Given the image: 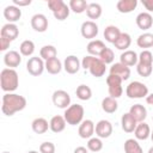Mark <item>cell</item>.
Wrapping results in <instances>:
<instances>
[{
	"mask_svg": "<svg viewBox=\"0 0 153 153\" xmlns=\"http://www.w3.org/2000/svg\"><path fill=\"white\" fill-rule=\"evenodd\" d=\"M73 153H88V149H87V147L79 146V147H76V148L74 149V152H73Z\"/></svg>",
	"mask_w": 153,
	"mask_h": 153,
	"instance_id": "7dc6e473",
	"label": "cell"
},
{
	"mask_svg": "<svg viewBox=\"0 0 153 153\" xmlns=\"http://www.w3.org/2000/svg\"><path fill=\"white\" fill-rule=\"evenodd\" d=\"M135 23H136V25H137L139 29H141V30H148L153 25V17L148 12H141V13H139L136 16Z\"/></svg>",
	"mask_w": 153,
	"mask_h": 153,
	"instance_id": "2e32d148",
	"label": "cell"
},
{
	"mask_svg": "<svg viewBox=\"0 0 153 153\" xmlns=\"http://www.w3.org/2000/svg\"><path fill=\"white\" fill-rule=\"evenodd\" d=\"M94 133L100 139H108L112 134V124H111V122L108 121V120H100L96 124Z\"/></svg>",
	"mask_w": 153,
	"mask_h": 153,
	"instance_id": "7c38bea8",
	"label": "cell"
},
{
	"mask_svg": "<svg viewBox=\"0 0 153 153\" xmlns=\"http://www.w3.org/2000/svg\"><path fill=\"white\" fill-rule=\"evenodd\" d=\"M68 6H69L72 12H74L76 14H80L82 12H86L88 4L85 0H71L68 2Z\"/></svg>",
	"mask_w": 153,
	"mask_h": 153,
	"instance_id": "e575fe53",
	"label": "cell"
},
{
	"mask_svg": "<svg viewBox=\"0 0 153 153\" xmlns=\"http://www.w3.org/2000/svg\"><path fill=\"white\" fill-rule=\"evenodd\" d=\"M26 106V98L17 93H5L2 96L1 111L6 116H13L16 112L24 110Z\"/></svg>",
	"mask_w": 153,
	"mask_h": 153,
	"instance_id": "6da1fadb",
	"label": "cell"
},
{
	"mask_svg": "<svg viewBox=\"0 0 153 153\" xmlns=\"http://www.w3.org/2000/svg\"><path fill=\"white\" fill-rule=\"evenodd\" d=\"M147 153H153V146H152V147L148 149V152H147Z\"/></svg>",
	"mask_w": 153,
	"mask_h": 153,
	"instance_id": "681fc988",
	"label": "cell"
},
{
	"mask_svg": "<svg viewBox=\"0 0 153 153\" xmlns=\"http://www.w3.org/2000/svg\"><path fill=\"white\" fill-rule=\"evenodd\" d=\"M129 114L134 117V120L140 123V122H143L147 117V109L142 105V104H134L130 106L129 109Z\"/></svg>",
	"mask_w": 153,
	"mask_h": 153,
	"instance_id": "7402d4cb",
	"label": "cell"
},
{
	"mask_svg": "<svg viewBox=\"0 0 153 153\" xmlns=\"http://www.w3.org/2000/svg\"><path fill=\"white\" fill-rule=\"evenodd\" d=\"M11 42H12V41H10L8 38L0 36V50H1V51H6V50L10 48Z\"/></svg>",
	"mask_w": 153,
	"mask_h": 153,
	"instance_id": "ee69618b",
	"label": "cell"
},
{
	"mask_svg": "<svg viewBox=\"0 0 153 153\" xmlns=\"http://www.w3.org/2000/svg\"><path fill=\"white\" fill-rule=\"evenodd\" d=\"M124 153H143V151L136 139H127L124 141Z\"/></svg>",
	"mask_w": 153,
	"mask_h": 153,
	"instance_id": "836d02e7",
	"label": "cell"
},
{
	"mask_svg": "<svg viewBox=\"0 0 153 153\" xmlns=\"http://www.w3.org/2000/svg\"><path fill=\"white\" fill-rule=\"evenodd\" d=\"M57 56V50L54 45L51 44H47V45H43L39 50V57L43 59L44 61H48L50 59H54Z\"/></svg>",
	"mask_w": 153,
	"mask_h": 153,
	"instance_id": "d6a6232c",
	"label": "cell"
},
{
	"mask_svg": "<svg viewBox=\"0 0 153 153\" xmlns=\"http://www.w3.org/2000/svg\"><path fill=\"white\" fill-rule=\"evenodd\" d=\"M4 17L8 23H16L22 17V10L14 5H8L4 10Z\"/></svg>",
	"mask_w": 153,
	"mask_h": 153,
	"instance_id": "e0dca14e",
	"label": "cell"
},
{
	"mask_svg": "<svg viewBox=\"0 0 153 153\" xmlns=\"http://www.w3.org/2000/svg\"><path fill=\"white\" fill-rule=\"evenodd\" d=\"M66 124H67V122H66L65 117L61 116V115L53 116L50 118V121H49V128H50V130L53 133H61V131H63L65 128H66Z\"/></svg>",
	"mask_w": 153,
	"mask_h": 153,
	"instance_id": "cb8c5ba5",
	"label": "cell"
},
{
	"mask_svg": "<svg viewBox=\"0 0 153 153\" xmlns=\"http://www.w3.org/2000/svg\"><path fill=\"white\" fill-rule=\"evenodd\" d=\"M80 32H81V36L86 39H93L94 37H97L98 32H99V29H98V25L96 24V22L93 20H86L81 24V27H80Z\"/></svg>",
	"mask_w": 153,
	"mask_h": 153,
	"instance_id": "30bf717a",
	"label": "cell"
},
{
	"mask_svg": "<svg viewBox=\"0 0 153 153\" xmlns=\"http://www.w3.org/2000/svg\"><path fill=\"white\" fill-rule=\"evenodd\" d=\"M102 109L104 112L106 114H114L117 111L118 109V103L115 98L112 97H105L103 100H102Z\"/></svg>",
	"mask_w": 153,
	"mask_h": 153,
	"instance_id": "1f68e13d",
	"label": "cell"
},
{
	"mask_svg": "<svg viewBox=\"0 0 153 153\" xmlns=\"http://www.w3.org/2000/svg\"><path fill=\"white\" fill-rule=\"evenodd\" d=\"M81 68V62L75 55H68L63 61V69L68 74H75Z\"/></svg>",
	"mask_w": 153,
	"mask_h": 153,
	"instance_id": "4fadbf2b",
	"label": "cell"
},
{
	"mask_svg": "<svg viewBox=\"0 0 153 153\" xmlns=\"http://www.w3.org/2000/svg\"><path fill=\"white\" fill-rule=\"evenodd\" d=\"M0 36L6 37L10 41H14L19 36V29H18V26L16 24L7 23V24L2 25V27L0 30Z\"/></svg>",
	"mask_w": 153,
	"mask_h": 153,
	"instance_id": "d6986e66",
	"label": "cell"
},
{
	"mask_svg": "<svg viewBox=\"0 0 153 153\" xmlns=\"http://www.w3.org/2000/svg\"><path fill=\"white\" fill-rule=\"evenodd\" d=\"M48 7L53 12L54 17L57 20H65L68 18L71 8L69 6L63 1V0H49L48 1Z\"/></svg>",
	"mask_w": 153,
	"mask_h": 153,
	"instance_id": "5b68a950",
	"label": "cell"
},
{
	"mask_svg": "<svg viewBox=\"0 0 153 153\" xmlns=\"http://www.w3.org/2000/svg\"><path fill=\"white\" fill-rule=\"evenodd\" d=\"M22 62V54L17 50H10L4 55V63L8 68H16Z\"/></svg>",
	"mask_w": 153,
	"mask_h": 153,
	"instance_id": "9a60e30c",
	"label": "cell"
},
{
	"mask_svg": "<svg viewBox=\"0 0 153 153\" xmlns=\"http://www.w3.org/2000/svg\"><path fill=\"white\" fill-rule=\"evenodd\" d=\"M106 48L105 43L100 39H92L88 42L87 47H86V50L88 53V55H92V56H98L102 54V51Z\"/></svg>",
	"mask_w": 153,
	"mask_h": 153,
	"instance_id": "44dd1931",
	"label": "cell"
},
{
	"mask_svg": "<svg viewBox=\"0 0 153 153\" xmlns=\"http://www.w3.org/2000/svg\"><path fill=\"white\" fill-rule=\"evenodd\" d=\"M152 71H153V67L152 66H147V65H141V63H137L136 65V72L142 78H147L152 74Z\"/></svg>",
	"mask_w": 153,
	"mask_h": 153,
	"instance_id": "b9f144b4",
	"label": "cell"
},
{
	"mask_svg": "<svg viewBox=\"0 0 153 153\" xmlns=\"http://www.w3.org/2000/svg\"><path fill=\"white\" fill-rule=\"evenodd\" d=\"M109 72H110V74H114V75L120 76L122 80H128L129 76H130V68L127 67V66H124L121 62L114 63L110 67V71Z\"/></svg>",
	"mask_w": 153,
	"mask_h": 153,
	"instance_id": "ac0fdd59",
	"label": "cell"
},
{
	"mask_svg": "<svg viewBox=\"0 0 153 153\" xmlns=\"http://www.w3.org/2000/svg\"><path fill=\"white\" fill-rule=\"evenodd\" d=\"M99 59H100L105 65L112 63V61H114V59H115V54H114L112 49H110V48L106 47V48L102 51V54L99 55Z\"/></svg>",
	"mask_w": 153,
	"mask_h": 153,
	"instance_id": "60d3db41",
	"label": "cell"
},
{
	"mask_svg": "<svg viewBox=\"0 0 153 153\" xmlns=\"http://www.w3.org/2000/svg\"><path fill=\"white\" fill-rule=\"evenodd\" d=\"M126 94L130 99H140L148 96V87L141 81H131L126 87Z\"/></svg>",
	"mask_w": 153,
	"mask_h": 153,
	"instance_id": "8992f818",
	"label": "cell"
},
{
	"mask_svg": "<svg viewBox=\"0 0 153 153\" xmlns=\"http://www.w3.org/2000/svg\"><path fill=\"white\" fill-rule=\"evenodd\" d=\"M149 137H151V139H152V141H153V130L151 131V136H149Z\"/></svg>",
	"mask_w": 153,
	"mask_h": 153,
	"instance_id": "816d5d0a",
	"label": "cell"
},
{
	"mask_svg": "<svg viewBox=\"0 0 153 153\" xmlns=\"http://www.w3.org/2000/svg\"><path fill=\"white\" fill-rule=\"evenodd\" d=\"M120 35H121V31H120V29L117 27V26H115V25H108L105 29H104V38H105V41L106 42H109V43H115V41L120 37Z\"/></svg>",
	"mask_w": 153,
	"mask_h": 153,
	"instance_id": "4dcf8cb0",
	"label": "cell"
},
{
	"mask_svg": "<svg viewBox=\"0 0 153 153\" xmlns=\"http://www.w3.org/2000/svg\"><path fill=\"white\" fill-rule=\"evenodd\" d=\"M86 147L91 152H99V151H102V148H103L102 139L98 137V136H96V137L92 136L91 139H88V141L86 143Z\"/></svg>",
	"mask_w": 153,
	"mask_h": 153,
	"instance_id": "f35d334b",
	"label": "cell"
},
{
	"mask_svg": "<svg viewBox=\"0 0 153 153\" xmlns=\"http://www.w3.org/2000/svg\"><path fill=\"white\" fill-rule=\"evenodd\" d=\"M122 79L117 75L109 74L106 76V85H108V92L109 97H112L115 99L120 98L123 93V87H122Z\"/></svg>",
	"mask_w": 153,
	"mask_h": 153,
	"instance_id": "52a82bcc",
	"label": "cell"
},
{
	"mask_svg": "<svg viewBox=\"0 0 153 153\" xmlns=\"http://www.w3.org/2000/svg\"><path fill=\"white\" fill-rule=\"evenodd\" d=\"M96 126L91 120H84L78 128V134L81 139H91L94 134Z\"/></svg>",
	"mask_w": 153,
	"mask_h": 153,
	"instance_id": "5bb4252c",
	"label": "cell"
},
{
	"mask_svg": "<svg viewBox=\"0 0 153 153\" xmlns=\"http://www.w3.org/2000/svg\"><path fill=\"white\" fill-rule=\"evenodd\" d=\"M2 153H10V152H2Z\"/></svg>",
	"mask_w": 153,
	"mask_h": 153,
	"instance_id": "f5cc1de1",
	"label": "cell"
},
{
	"mask_svg": "<svg viewBox=\"0 0 153 153\" xmlns=\"http://www.w3.org/2000/svg\"><path fill=\"white\" fill-rule=\"evenodd\" d=\"M134 135L136 140H147L151 136V128L146 122H140L137 123L135 130H134Z\"/></svg>",
	"mask_w": 153,
	"mask_h": 153,
	"instance_id": "d4e9b609",
	"label": "cell"
},
{
	"mask_svg": "<svg viewBox=\"0 0 153 153\" xmlns=\"http://www.w3.org/2000/svg\"><path fill=\"white\" fill-rule=\"evenodd\" d=\"M85 109L80 104H71L67 109H65L63 117L69 126H76L80 124L84 121Z\"/></svg>",
	"mask_w": 153,
	"mask_h": 153,
	"instance_id": "277c9868",
	"label": "cell"
},
{
	"mask_svg": "<svg viewBox=\"0 0 153 153\" xmlns=\"http://www.w3.org/2000/svg\"><path fill=\"white\" fill-rule=\"evenodd\" d=\"M146 103L151 106H153V93H149L147 97H146Z\"/></svg>",
	"mask_w": 153,
	"mask_h": 153,
	"instance_id": "c3c4849f",
	"label": "cell"
},
{
	"mask_svg": "<svg viewBox=\"0 0 153 153\" xmlns=\"http://www.w3.org/2000/svg\"><path fill=\"white\" fill-rule=\"evenodd\" d=\"M63 68V63L57 59V57H54V59H50L48 61H45V71L49 73V74H59Z\"/></svg>",
	"mask_w": 153,
	"mask_h": 153,
	"instance_id": "f1b7e54d",
	"label": "cell"
},
{
	"mask_svg": "<svg viewBox=\"0 0 153 153\" xmlns=\"http://www.w3.org/2000/svg\"><path fill=\"white\" fill-rule=\"evenodd\" d=\"M137 61H139V55L134 50L128 49V50L123 51L120 56V62L127 67H133V66L137 65Z\"/></svg>",
	"mask_w": 153,
	"mask_h": 153,
	"instance_id": "ffe728a7",
	"label": "cell"
},
{
	"mask_svg": "<svg viewBox=\"0 0 153 153\" xmlns=\"http://www.w3.org/2000/svg\"><path fill=\"white\" fill-rule=\"evenodd\" d=\"M27 153H41V152H37V151H29Z\"/></svg>",
	"mask_w": 153,
	"mask_h": 153,
	"instance_id": "f907efd6",
	"label": "cell"
},
{
	"mask_svg": "<svg viewBox=\"0 0 153 153\" xmlns=\"http://www.w3.org/2000/svg\"><path fill=\"white\" fill-rule=\"evenodd\" d=\"M142 5L148 13L153 12V0H142Z\"/></svg>",
	"mask_w": 153,
	"mask_h": 153,
	"instance_id": "bcb514c9",
	"label": "cell"
},
{
	"mask_svg": "<svg viewBox=\"0 0 153 153\" xmlns=\"http://www.w3.org/2000/svg\"><path fill=\"white\" fill-rule=\"evenodd\" d=\"M19 76L16 69L13 68H4L0 73V86L1 90L6 93H12L18 88Z\"/></svg>",
	"mask_w": 153,
	"mask_h": 153,
	"instance_id": "7a4b0ae2",
	"label": "cell"
},
{
	"mask_svg": "<svg viewBox=\"0 0 153 153\" xmlns=\"http://www.w3.org/2000/svg\"><path fill=\"white\" fill-rule=\"evenodd\" d=\"M44 69H45V62L43 59H41L38 56H32L26 62V71L32 76L41 75L44 72Z\"/></svg>",
	"mask_w": 153,
	"mask_h": 153,
	"instance_id": "ba28073f",
	"label": "cell"
},
{
	"mask_svg": "<svg viewBox=\"0 0 153 153\" xmlns=\"http://www.w3.org/2000/svg\"><path fill=\"white\" fill-rule=\"evenodd\" d=\"M39 152L41 153H55V145L50 141L42 142L39 145Z\"/></svg>",
	"mask_w": 153,
	"mask_h": 153,
	"instance_id": "7bdbcfd3",
	"label": "cell"
},
{
	"mask_svg": "<svg viewBox=\"0 0 153 153\" xmlns=\"http://www.w3.org/2000/svg\"><path fill=\"white\" fill-rule=\"evenodd\" d=\"M102 6L97 2H91L88 4L87 6V10H86V14L90 19H98L100 16H102Z\"/></svg>",
	"mask_w": 153,
	"mask_h": 153,
	"instance_id": "8d00e7d4",
	"label": "cell"
},
{
	"mask_svg": "<svg viewBox=\"0 0 153 153\" xmlns=\"http://www.w3.org/2000/svg\"><path fill=\"white\" fill-rule=\"evenodd\" d=\"M31 128H32L33 133H36V134H44L48 129H50L49 128V122L43 117L35 118L31 123Z\"/></svg>",
	"mask_w": 153,
	"mask_h": 153,
	"instance_id": "83f0119b",
	"label": "cell"
},
{
	"mask_svg": "<svg viewBox=\"0 0 153 153\" xmlns=\"http://www.w3.org/2000/svg\"><path fill=\"white\" fill-rule=\"evenodd\" d=\"M152 121H153V117H152Z\"/></svg>",
	"mask_w": 153,
	"mask_h": 153,
	"instance_id": "db71d44e",
	"label": "cell"
},
{
	"mask_svg": "<svg viewBox=\"0 0 153 153\" xmlns=\"http://www.w3.org/2000/svg\"><path fill=\"white\" fill-rule=\"evenodd\" d=\"M81 67L84 69H88L91 75H93L96 78L103 76L105 74V71H106V65L99 57H96L92 55H86L82 57Z\"/></svg>",
	"mask_w": 153,
	"mask_h": 153,
	"instance_id": "3957f363",
	"label": "cell"
},
{
	"mask_svg": "<svg viewBox=\"0 0 153 153\" xmlns=\"http://www.w3.org/2000/svg\"><path fill=\"white\" fill-rule=\"evenodd\" d=\"M75 94H76V97H78L80 100H88V99H91V97H92V90H91L90 86H87V85H85V84H81V85H79V86L76 87Z\"/></svg>",
	"mask_w": 153,
	"mask_h": 153,
	"instance_id": "d590c367",
	"label": "cell"
},
{
	"mask_svg": "<svg viewBox=\"0 0 153 153\" xmlns=\"http://www.w3.org/2000/svg\"><path fill=\"white\" fill-rule=\"evenodd\" d=\"M31 4V0H13V5L17 7H23V6H29Z\"/></svg>",
	"mask_w": 153,
	"mask_h": 153,
	"instance_id": "f6af8a7d",
	"label": "cell"
},
{
	"mask_svg": "<svg viewBox=\"0 0 153 153\" xmlns=\"http://www.w3.org/2000/svg\"><path fill=\"white\" fill-rule=\"evenodd\" d=\"M137 6V0H120L116 4V8L120 13H130Z\"/></svg>",
	"mask_w": 153,
	"mask_h": 153,
	"instance_id": "484cf974",
	"label": "cell"
},
{
	"mask_svg": "<svg viewBox=\"0 0 153 153\" xmlns=\"http://www.w3.org/2000/svg\"><path fill=\"white\" fill-rule=\"evenodd\" d=\"M53 104L59 109H67L71 105V96L65 90H56L51 96Z\"/></svg>",
	"mask_w": 153,
	"mask_h": 153,
	"instance_id": "9c48e42d",
	"label": "cell"
},
{
	"mask_svg": "<svg viewBox=\"0 0 153 153\" xmlns=\"http://www.w3.org/2000/svg\"><path fill=\"white\" fill-rule=\"evenodd\" d=\"M130 44H131V37H130V35L127 33V32H121L120 37H118V38L115 41V43H114V45H115L116 49L123 50V51L128 50V48L130 47Z\"/></svg>",
	"mask_w": 153,
	"mask_h": 153,
	"instance_id": "4316f807",
	"label": "cell"
},
{
	"mask_svg": "<svg viewBox=\"0 0 153 153\" xmlns=\"http://www.w3.org/2000/svg\"><path fill=\"white\" fill-rule=\"evenodd\" d=\"M136 126H137V122L134 120V117L129 112H126V114L122 115V117H121V127H122L123 131L134 133Z\"/></svg>",
	"mask_w": 153,
	"mask_h": 153,
	"instance_id": "603a6c76",
	"label": "cell"
},
{
	"mask_svg": "<svg viewBox=\"0 0 153 153\" xmlns=\"http://www.w3.org/2000/svg\"><path fill=\"white\" fill-rule=\"evenodd\" d=\"M137 63L141 65H147V66H153V53L149 50H142L139 55V61Z\"/></svg>",
	"mask_w": 153,
	"mask_h": 153,
	"instance_id": "ab89813d",
	"label": "cell"
},
{
	"mask_svg": "<svg viewBox=\"0 0 153 153\" xmlns=\"http://www.w3.org/2000/svg\"><path fill=\"white\" fill-rule=\"evenodd\" d=\"M35 51V43L31 39H25L19 45V53L23 56H31Z\"/></svg>",
	"mask_w": 153,
	"mask_h": 153,
	"instance_id": "74e56055",
	"label": "cell"
},
{
	"mask_svg": "<svg viewBox=\"0 0 153 153\" xmlns=\"http://www.w3.org/2000/svg\"><path fill=\"white\" fill-rule=\"evenodd\" d=\"M30 24H31V27L36 31V32H44L47 31L48 29V18L42 14V13H36L31 17V20H30Z\"/></svg>",
	"mask_w": 153,
	"mask_h": 153,
	"instance_id": "8fae6325",
	"label": "cell"
},
{
	"mask_svg": "<svg viewBox=\"0 0 153 153\" xmlns=\"http://www.w3.org/2000/svg\"><path fill=\"white\" fill-rule=\"evenodd\" d=\"M136 44L139 48H142L147 50V48L153 47V33L151 32H143L136 38Z\"/></svg>",
	"mask_w": 153,
	"mask_h": 153,
	"instance_id": "f546056e",
	"label": "cell"
}]
</instances>
